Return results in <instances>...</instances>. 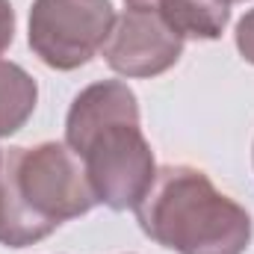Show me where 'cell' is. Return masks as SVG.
I'll use <instances>...</instances> for the list:
<instances>
[{
	"instance_id": "cell-9",
	"label": "cell",
	"mask_w": 254,
	"mask_h": 254,
	"mask_svg": "<svg viewBox=\"0 0 254 254\" xmlns=\"http://www.w3.org/2000/svg\"><path fill=\"white\" fill-rule=\"evenodd\" d=\"M237 51L246 63L254 65V9H249L237 24Z\"/></svg>"
},
{
	"instance_id": "cell-12",
	"label": "cell",
	"mask_w": 254,
	"mask_h": 254,
	"mask_svg": "<svg viewBox=\"0 0 254 254\" xmlns=\"http://www.w3.org/2000/svg\"><path fill=\"white\" fill-rule=\"evenodd\" d=\"M0 157H3V148H0Z\"/></svg>"
},
{
	"instance_id": "cell-1",
	"label": "cell",
	"mask_w": 254,
	"mask_h": 254,
	"mask_svg": "<svg viewBox=\"0 0 254 254\" xmlns=\"http://www.w3.org/2000/svg\"><path fill=\"white\" fill-rule=\"evenodd\" d=\"M65 145L83 160L98 204L110 210H133L157 178L136 92L122 80L92 83L71 101Z\"/></svg>"
},
{
	"instance_id": "cell-5",
	"label": "cell",
	"mask_w": 254,
	"mask_h": 254,
	"mask_svg": "<svg viewBox=\"0 0 254 254\" xmlns=\"http://www.w3.org/2000/svg\"><path fill=\"white\" fill-rule=\"evenodd\" d=\"M101 54L116 74L145 80L178 65L184 57V39L163 21L157 9L127 6L122 15H116L113 33Z\"/></svg>"
},
{
	"instance_id": "cell-11",
	"label": "cell",
	"mask_w": 254,
	"mask_h": 254,
	"mask_svg": "<svg viewBox=\"0 0 254 254\" xmlns=\"http://www.w3.org/2000/svg\"><path fill=\"white\" fill-rule=\"evenodd\" d=\"M127 6H136V9H154V3H160V0H125Z\"/></svg>"
},
{
	"instance_id": "cell-8",
	"label": "cell",
	"mask_w": 254,
	"mask_h": 254,
	"mask_svg": "<svg viewBox=\"0 0 254 254\" xmlns=\"http://www.w3.org/2000/svg\"><path fill=\"white\" fill-rule=\"evenodd\" d=\"M39 104L36 80L18 63L0 60V139L18 133Z\"/></svg>"
},
{
	"instance_id": "cell-10",
	"label": "cell",
	"mask_w": 254,
	"mask_h": 254,
	"mask_svg": "<svg viewBox=\"0 0 254 254\" xmlns=\"http://www.w3.org/2000/svg\"><path fill=\"white\" fill-rule=\"evenodd\" d=\"M15 39V9L9 0H0V54L12 45Z\"/></svg>"
},
{
	"instance_id": "cell-2",
	"label": "cell",
	"mask_w": 254,
	"mask_h": 254,
	"mask_svg": "<svg viewBox=\"0 0 254 254\" xmlns=\"http://www.w3.org/2000/svg\"><path fill=\"white\" fill-rule=\"evenodd\" d=\"M148 240L175 254H246L252 216L192 166H163L133 207Z\"/></svg>"
},
{
	"instance_id": "cell-13",
	"label": "cell",
	"mask_w": 254,
	"mask_h": 254,
	"mask_svg": "<svg viewBox=\"0 0 254 254\" xmlns=\"http://www.w3.org/2000/svg\"><path fill=\"white\" fill-rule=\"evenodd\" d=\"M231 3H237V0H231Z\"/></svg>"
},
{
	"instance_id": "cell-7",
	"label": "cell",
	"mask_w": 254,
	"mask_h": 254,
	"mask_svg": "<svg viewBox=\"0 0 254 254\" xmlns=\"http://www.w3.org/2000/svg\"><path fill=\"white\" fill-rule=\"evenodd\" d=\"M157 12L184 42H213L228 30L231 0H160Z\"/></svg>"
},
{
	"instance_id": "cell-4",
	"label": "cell",
	"mask_w": 254,
	"mask_h": 254,
	"mask_svg": "<svg viewBox=\"0 0 254 254\" xmlns=\"http://www.w3.org/2000/svg\"><path fill=\"white\" fill-rule=\"evenodd\" d=\"M15 181L27 207L54 228L98 204L83 160L65 142L15 148Z\"/></svg>"
},
{
	"instance_id": "cell-3",
	"label": "cell",
	"mask_w": 254,
	"mask_h": 254,
	"mask_svg": "<svg viewBox=\"0 0 254 254\" xmlns=\"http://www.w3.org/2000/svg\"><path fill=\"white\" fill-rule=\"evenodd\" d=\"M116 24L110 0H33L30 51L57 71H74L92 63Z\"/></svg>"
},
{
	"instance_id": "cell-6",
	"label": "cell",
	"mask_w": 254,
	"mask_h": 254,
	"mask_svg": "<svg viewBox=\"0 0 254 254\" xmlns=\"http://www.w3.org/2000/svg\"><path fill=\"white\" fill-rule=\"evenodd\" d=\"M57 228L39 219L15 181V148L3 151L0 157V246L6 249H27L48 240Z\"/></svg>"
}]
</instances>
